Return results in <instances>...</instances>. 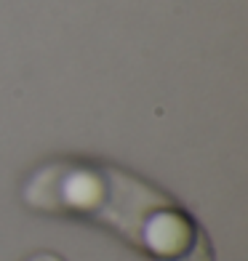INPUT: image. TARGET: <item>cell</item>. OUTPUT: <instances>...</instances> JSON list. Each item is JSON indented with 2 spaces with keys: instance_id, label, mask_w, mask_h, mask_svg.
Returning <instances> with one entry per match:
<instances>
[{
  "instance_id": "6da1fadb",
  "label": "cell",
  "mask_w": 248,
  "mask_h": 261,
  "mask_svg": "<svg viewBox=\"0 0 248 261\" xmlns=\"http://www.w3.org/2000/svg\"><path fill=\"white\" fill-rule=\"evenodd\" d=\"M24 197L40 211L99 219L155 261H214L208 237L182 208L120 171L54 163L32 176Z\"/></svg>"
},
{
  "instance_id": "7a4b0ae2",
  "label": "cell",
  "mask_w": 248,
  "mask_h": 261,
  "mask_svg": "<svg viewBox=\"0 0 248 261\" xmlns=\"http://www.w3.org/2000/svg\"><path fill=\"white\" fill-rule=\"evenodd\" d=\"M30 261H62L59 256H51V253H38L35 258H30Z\"/></svg>"
}]
</instances>
